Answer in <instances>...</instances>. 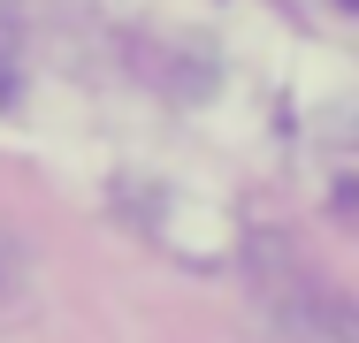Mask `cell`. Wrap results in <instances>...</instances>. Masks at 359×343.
Masks as SVG:
<instances>
[]
</instances>
